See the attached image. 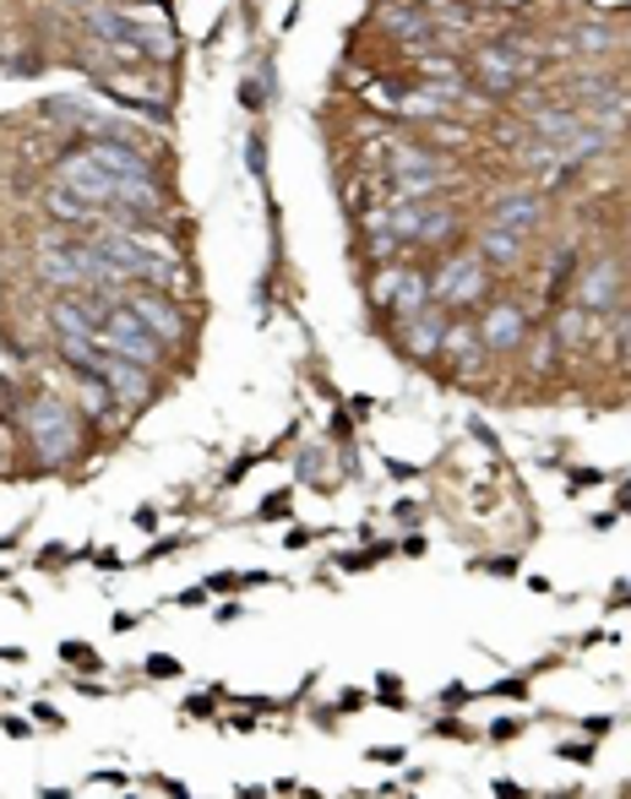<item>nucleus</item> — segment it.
Returning <instances> with one entry per match:
<instances>
[{
  "label": "nucleus",
  "mask_w": 631,
  "mask_h": 799,
  "mask_svg": "<svg viewBox=\"0 0 631 799\" xmlns=\"http://www.w3.org/2000/svg\"><path fill=\"white\" fill-rule=\"evenodd\" d=\"M452 229H458L452 207H436V213H430V223H425V234H420V245H436V240H447Z\"/></svg>",
  "instance_id": "aec40b11"
},
{
  "label": "nucleus",
  "mask_w": 631,
  "mask_h": 799,
  "mask_svg": "<svg viewBox=\"0 0 631 799\" xmlns=\"http://www.w3.org/2000/svg\"><path fill=\"white\" fill-rule=\"evenodd\" d=\"M420 71H425V76H436V82H458V60H441V55H425V60H420Z\"/></svg>",
  "instance_id": "5701e85b"
},
{
  "label": "nucleus",
  "mask_w": 631,
  "mask_h": 799,
  "mask_svg": "<svg viewBox=\"0 0 631 799\" xmlns=\"http://www.w3.org/2000/svg\"><path fill=\"white\" fill-rule=\"evenodd\" d=\"M381 555H387V544H376V549H365V555L354 549V555H343L338 566H343V571H365V566H371V560H381Z\"/></svg>",
  "instance_id": "b1692460"
},
{
  "label": "nucleus",
  "mask_w": 631,
  "mask_h": 799,
  "mask_svg": "<svg viewBox=\"0 0 631 799\" xmlns=\"http://www.w3.org/2000/svg\"><path fill=\"white\" fill-rule=\"evenodd\" d=\"M65 560H71V549H60V544H49V549L38 555V566H44V571H60Z\"/></svg>",
  "instance_id": "393cba45"
},
{
  "label": "nucleus",
  "mask_w": 631,
  "mask_h": 799,
  "mask_svg": "<svg viewBox=\"0 0 631 799\" xmlns=\"http://www.w3.org/2000/svg\"><path fill=\"white\" fill-rule=\"evenodd\" d=\"M518 729H523V724H518V718H501V724H496V729H490V740H512V735H518Z\"/></svg>",
  "instance_id": "2f4dec72"
},
{
  "label": "nucleus",
  "mask_w": 631,
  "mask_h": 799,
  "mask_svg": "<svg viewBox=\"0 0 631 799\" xmlns=\"http://www.w3.org/2000/svg\"><path fill=\"white\" fill-rule=\"evenodd\" d=\"M441 338H447V316H441V311H425V316H414V322L403 327V343H409V354H420V360L441 354Z\"/></svg>",
  "instance_id": "ddd939ff"
},
{
  "label": "nucleus",
  "mask_w": 631,
  "mask_h": 799,
  "mask_svg": "<svg viewBox=\"0 0 631 799\" xmlns=\"http://www.w3.org/2000/svg\"><path fill=\"white\" fill-rule=\"evenodd\" d=\"M22 429H27V440H33V451H38L44 468H65V462L82 451V424H76V413L54 398L22 402Z\"/></svg>",
  "instance_id": "f257e3e1"
},
{
  "label": "nucleus",
  "mask_w": 631,
  "mask_h": 799,
  "mask_svg": "<svg viewBox=\"0 0 631 799\" xmlns=\"http://www.w3.org/2000/svg\"><path fill=\"white\" fill-rule=\"evenodd\" d=\"M147 675L153 680H169V675H180V664L174 658H147Z\"/></svg>",
  "instance_id": "a878e982"
},
{
  "label": "nucleus",
  "mask_w": 631,
  "mask_h": 799,
  "mask_svg": "<svg viewBox=\"0 0 631 799\" xmlns=\"http://www.w3.org/2000/svg\"><path fill=\"white\" fill-rule=\"evenodd\" d=\"M490 289V273H485V256H447L430 278V305H474L480 294Z\"/></svg>",
  "instance_id": "39448f33"
},
{
  "label": "nucleus",
  "mask_w": 631,
  "mask_h": 799,
  "mask_svg": "<svg viewBox=\"0 0 631 799\" xmlns=\"http://www.w3.org/2000/svg\"><path fill=\"white\" fill-rule=\"evenodd\" d=\"M583 332H588L583 305H561V316H556V343H561V349H578V343H583Z\"/></svg>",
  "instance_id": "6ab92c4d"
},
{
  "label": "nucleus",
  "mask_w": 631,
  "mask_h": 799,
  "mask_svg": "<svg viewBox=\"0 0 631 799\" xmlns=\"http://www.w3.org/2000/svg\"><path fill=\"white\" fill-rule=\"evenodd\" d=\"M87 27L104 38V44H120V49H136V55H153V60H169V33L163 27H147L114 5H93L87 11Z\"/></svg>",
  "instance_id": "f03ea898"
},
{
  "label": "nucleus",
  "mask_w": 631,
  "mask_h": 799,
  "mask_svg": "<svg viewBox=\"0 0 631 799\" xmlns=\"http://www.w3.org/2000/svg\"><path fill=\"white\" fill-rule=\"evenodd\" d=\"M262 517H267V522H272V517H289V495H267Z\"/></svg>",
  "instance_id": "bb28decb"
},
{
  "label": "nucleus",
  "mask_w": 631,
  "mask_h": 799,
  "mask_svg": "<svg viewBox=\"0 0 631 799\" xmlns=\"http://www.w3.org/2000/svg\"><path fill=\"white\" fill-rule=\"evenodd\" d=\"M120 305L142 322V327H153L163 343H180V332H185V316H180V305L163 294V289H147V283H131L125 294H120Z\"/></svg>",
  "instance_id": "0eeeda50"
},
{
  "label": "nucleus",
  "mask_w": 631,
  "mask_h": 799,
  "mask_svg": "<svg viewBox=\"0 0 631 799\" xmlns=\"http://www.w3.org/2000/svg\"><path fill=\"white\" fill-rule=\"evenodd\" d=\"M245 153H251V174H262V136H251V147H245Z\"/></svg>",
  "instance_id": "c9c22d12"
},
{
  "label": "nucleus",
  "mask_w": 631,
  "mask_h": 799,
  "mask_svg": "<svg viewBox=\"0 0 631 799\" xmlns=\"http://www.w3.org/2000/svg\"><path fill=\"white\" fill-rule=\"evenodd\" d=\"M578 305H583V311H616V305H621V262H616V256H599V262L583 273Z\"/></svg>",
  "instance_id": "1a4fd4ad"
},
{
  "label": "nucleus",
  "mask_w": 631,
  "mask_h": 799,
  "mask_svg": "<svg viewBox=\"0 0 631 799\" xmlns=\"http://www.w3.org/2000/svg\"><path fill=\"white\" fill-rule=\"evenodd\" d=\"M98 343H104L109 354H120V360L147 365V371H153V365H163V354H169V349H163V338H158L153 327H142L125 305H114V311H109V322H104Z\"/></svg>",
  "instance_id": "20e7f679"
},
{
  "label": "nucleus",
  "mask_w": 631,
  "mask_h": 799,
  "mask_svg": "<svg viewBox=\"0 0 631 799\" xmlns=\"http://www.w3.org/2000/svg\"><path fill=\"white\" fill-rule=\"evenodd\" d=\"M561 756H567V762H588V756H594V746H561Z\"/></svg>",
  "instance_id": "f704fd0d"
},
{
  "label": "nucleus",
  "mask_w": 631,
  "mask_h": 799,
  "mask_svg": "<svg viewBox=\"0 0 631 799\" xmlns=\"http://www.w3.org/2000/svg\"><path fill=\"white\" fill-rule=\"evenodd\" d=\"M534 223H539V196H529V191H518V196H501V202L490 207V229L529 234Z\"/></svg>",
  "instance_id": "9b49d317"
},
{
  "label": "nucleus",
  "mask_w": 631,
  "mask_h": 799,
  "mask_svg": "<svg viewBox=\"0 0 631 799\" xmlns=\"http://www.w3.org/2000/svg\"><path fill=\"white\" fill-rule=\"evenodd\" d=\"M523 338H529V316H523L518 305H490V311H485V322H480V343H485V349L501 354V349H518Z\"/></svg>",
  "instance_id": "9d476101"
},
{
  "label": "nucleus",
  "mask_w": 631,
  "mask_h": 799,
  "mask_svg": "<svg viewBox=\"0 0 631 799\" xmlns=\"http://www.w3.org/2000/svg\"><path fill=\"white\" fill-rule=\"evenodd\" d=\"M474 71H480V82H485L490 93H512L523 76L539 71V55H529V49H518L512 38H501V44H485V49H480Z\"/></svg>",
  "instance_id": "423d86ee"
},
{
  "label": "nucleus",
  "mask_w": 631,
  "mask_h": 799,
  "mask_svg": "<svg viewBox=\"0 0 631 799\" xmlns=\"http://www.w3.org/2000/svg\"><path fill=\"white\" fill-rule=\"evenodd\" d=\"M381 27L387 33H398V38H409V44H425L441 22H436V11H414V5H381Z\"/></svg>",
  "instance_id": "f8f14e48"
},
{
  "label": "nucleus",
  "mask_w": 631,
  "mask_h": 799,
  "mask_svg": "<svg viewBox=\"0 0 631 799\" xmlns=\"http://www.w3.org/2000/svg\"><path fill=\"white\" fill-rule=\"evenodd\" d=\"M523 691H529L523 680H501V686H490V697H507V702H518Z\"/></svg>",
  "instance_id": "cd10ccee"
},
{
  "label": "nucleus",
  "mask_w": 631,
  "mask_h": 799,
  "mask_svg": "<svg viewBox=\"0 0 631 799\" xmlns=\"http://www.w3.org/2000/svg\"><path fill=\"white\" fill-rule=\"evenodd\" d=\"M136 528H142V533H153V528H158V511H147V506H142V511H136Z\"/></svg>",
  "instance_id": "e433bc0d"
},
{
  "label": "nucleus",
  "mask_w": 631,
  "mask_h": 799,
  "mask_svg": "<svg viewBox=\"0 0 631 799\" xmlns=\"http://www.w3.org/2000/svg\"><path fill=\"white\" fill-rule=\"evenodd\" d=\"M480 256H485V262H496V267H518V262H523V234L485 229V234H480Z\"/></svg>",
  "instance_id": "2eb2a0df"
},
{
  "label": "nucleus",
  "mask_w": 631,
  "mask_h": 799,
  "mask_svg": "<svg viewBox=\"0 0 631 799\" xmlns=\"http://www.w3.org/2000/svg\"><path fill=\"white\" fill-rule=\"evenodd\" d=\"M529 125H534L545 142L567 147V142H572V136L588 125V120H583V114H572V109H534V114H529Z\"/></svg>",
  "instance_id": "4468645a"
},
{
  "label": "nucleus",
  "mask_w": 631,
  "mask_h": 799,
  "mask_svg": "<svg viewBox=\"0 0 631 799\" xmlns=\"http://www.w3.org/2000/svg\"><path fill=\"white\" fill-rule=\"evenodd\" d=\"M599 479H605V473H594V468H578V473H572V489H594Z\"/></svg>",
  "instance_id": "c756f323"
},
{
  "label": "nucleus",
  "mask_w": 631,
  "mask_h": 799,
  "mask_svg": "<svg viewBox=\"0 0 631 799\" xmlns=\"http://www.w3.org/2000/svg\"><path fill=\"white\" fill-rule=\"evenodd\" d=\"M392 174H447V164L425 147H398L392 153Z\"/></svg>",
  "instance_id": "a211bd4d"
},
{
  "label": "nucleus",
  "mask_w": 631,
  "mask_h": 799,
  "mask_svg": "<svg viewBox=\"0 0 631 799\" xmlns=\"http://www.w3.org/2000/svg\"><path fill=\"white\" fill-rule=\"evenodd\" d=\"M441 349L458 360V371H474V365H480V332H474V327H458V322H447V338H441Z\"/></svg>",
  "instance_id": "f3484780"
},
{
  "label": "nucleus",
  "mask_w": 631,
  "mask_h": 799,
  "mask_svg": "<svg viewBox=\"0 0 631 799\" xmlns=\"http://www.w3.org/2000/svg\"><path fill=\"white\" fill-rule=\"evenodd\" d=\"M54 185H65V191H71V196H82L87 207L109 213V207H114V191H120V174H114V169H104V164L82 147V153H71V158H60V164H54Z\"/></svg>",
  "instance_id": "7ed1b4c3"
},
{
  "label": "nucleus",
  "mask_w": 631,
  "mask_h": 799,
  "mask_svg": "<svg viewBox=\"0 0 631 799\" xmlns=\"http://www.w3.org/2000/svg\"><path fill=\"white\" fill-rule=\"evenodd\" d=\"M485 571H496V577H512V571H518V560H507V555H501V560H485Z\"/></svg>",
  "instance_id": "473e14b6"
},
{
  "label": "nucleus",
  "mask_w": 631,
  "mask_h": 799,
  "mask_svg": "<svg viewBox=\"0 0 631 799\" xmlns=\"http://www.w3.org/2000/svg\"><path fill=\"white\" fill-rule=\"evenodd\" d=\"M33 718H38V724H54V729H60V713H54L49 702H38V707H33Z\"/></svg>",
  "instance_id": "72a5a7b5"
},
{
  "label": "nucleus",
  "mask_w": 631,
  "mask_h": 799,
  "mask_svg": "<svg viewBox=\"0 0 631 799\" xmlns=\"http://www.w3.org/2000/svg\"><path fill=\"white\" fill-rule=\"evenodd\" d=\"M376 686H381V702H387V707H403V697H398V680H392V675H381Z\"/></svg>",
  "instance_id": "c85d7f7f"
},
{
  "label": "nucleus",
  "mask_w": 631,
  "mask_h": 799,
  "mask_svg": "<svg viewBox=\"0 0 631 799\" xmlns=\"http://www.w3.org/2000/svg\"><path fill=\"white\" fill-rule=\"evenodd\" d=\"M60 658H65L71 669H98V653H93L87 642H60Z\"/></svg>",
  "instance_id": "4be33fe9"
},
{
  "label": "nucleus",
  "mask_w": 631,
  "mask_h": 799,
  "mask_svg": "<svg viewBox=\"0 0 631 799\" xmlns=\"http://www.w3.org/2000/svg\"><path fill=\"white\" fill-rule=\"evenodd\" d=\"M376 300H381V305H392V316L409 327L414 316H425V311H430V278H425V273H414V267H392V273H381Z\"/></svg>",
  "instance_id": "6e6552de"
},
{
  "label": "nucleus",
  "mask_w": 631,
  "mask_h": 799,
  "mask_svg": "<svg viewBox=\"0 0 631 799\" xmlns=\"http://www.w3.org/2000/svg\"><path fill=\"white\" fill-rule=\"evenodd\" d=\"M572 38H578V49H588V55H605V49L616 44V38H610V27H578Z\"/></svg>",
  "instance_id": "412c9836"
},
{
  "label": "nucleus",
  "mask_w": 631,
  "mask_h": 799,
  "mask_svg": "<svg viewBox=\"0 0 631 799\" xmlns=\"http://www.w3.org/2000/svg\"><path fill=\"white\" fill-rule=\"evenodd\" d=\"M44 207H49V218H65V223H93V218H98V207H87V202L71 196L65 185H49Z\"/></svg>",
  "instance_id": "dca6fc26"
},
{
  "label": "nucleus",
  "mask_w": 631,
  "mask_h": 799,
  "mask_svg": "<svg viewBox=\"0 0 631 799\" xmlns=\"http://www.w3.org/2000/svg\"><path fill=\"white\" fill-rule=\"evenodd\" d=\"M441 702H447V707H463V702H469V686H447Z\"/></svg>",
  "instance_id": "7c9ffc66"
}]
</instances>
